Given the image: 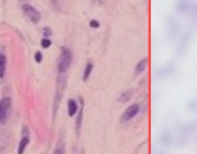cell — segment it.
Here are the masks:
<instances>
[{"label":"cell","instance_id":"obj_1","mask_svg":"<svg viewBox=\"0 0 197 154\" xmlns=\"http://www.w3.org/2000/svg\"><path fill=\"white\" fill-rule=\"evenodd\" d=\"M72 60L71 51L66 48H62L58 63V70L59 73H65L70 68Z\"/></svg>","mask_w":197,"mask_h":154},{"label":"cell","instance_id":"obj_2","mask_svg":"<svg viewBox=\"0 0 197 154\" xmlns=\"http://www.w3.org/2000/svg\"><path fill=\"white\" fill-rule=\"evenodd\" d=\"M22 11L33 23H38L41 20V13L32 5L25 3L22 6Z\"/></svg>","mask_w":197,"mask_h":154},{"label":"cell","instance_id":"obj_3","mask_svg":"<svg viewBox=\"0 0 197 154\" xmlns=\"http://www.w3.org/2000/svg\"><path fill=\"white\" fill-rule=\"evenodd\" d=\"M11 104L12 101L9 97L3 98L0 101V124L2 125H4L7 121Z\"/></svg>","mask_w":197,"mask_h":154},{"label":"cell","instance_id":"obj_4","mask_svg":"<svg viewBox=\"0 0 197 154\" xmlns=\"http://www.w3.org/2000/svg\"><path fill=\"white\" fill-rule=\"evenodd\" d=\"M140 107L138 104H133L125 110L121 116V122H128L137 115Z\"/></svg>","mask_w":197,"mask_h":154},{"label":"cell","instance_id":"obj_5","mask_svg":"<svg viewBox=\"0 0 197 154\" xmlns=\"http://www.w3.org/2000/svg\"><path fill=\"white\" fill-rule=\"evenodd\" d=\"M148 65H149V59L144 58L141 59L137 63L136 67H135V73L139 75L144 72L146 69L147 68V67H148Z\"/></svg>","mask_w":197,"mask_h":154},{"label":"cell","instance_id":"obj_6","mask_svg":"<svg viewBox=\"0 0 197 154\" xmlns=\"http://www.w3.org/2000/svg\"><path fill=\"white\" fill-rule=\"evenodd\" d=\"M78 104L74 100H68V113L70 116H73L78 110Z\"/></svg>","mask_w":197,"mask_h":154},{"label":"cell","instance_id":"obj_7","mask_svg":"<svg viewBox=\"0 0 197 154\" xmlns=\"http://www.w3.org/2000/svg\"><path fill=\"white\" fill-rule=\"evenodd\" d=\"M29 143V137H23L20 140L19 147H18L17 154H23L25 152V149Z\"/></svg>","mask_w":197,"mask_h":154},{"label":"cell","instance_id":"obj_8","mask_svg":"<svg viewBox=\"0 0 197 154\" xmlns=\"http://www.w3.org/2000/svg\"><path fill=\"white\" fill-rule=\"evenodd\" d=\"M6 68V57L4 54L0 53V78H3Z\"/></svg>","mask_w":197,"mask_h":154},{"label":"cell","instance_id":"obj_9","mask_svg":"<svg viewBox=\"0 0 197 154\" xmlns=\"http://www.w3.org/2000/svg\"><path fill=\"white\" fill-rule=\"evenodd\" d=\"M189 0H179L177 3V9L180 12H185L189 9Z\"/></svg>","mask_w":197,"mask_h":154},{"label":"cell","instance_id":"obj_10","mask_svg":"<svg viewBox=\"0 0 197 154\" xmlns=\"http://www.w3.org/2000/svg\"><path fill=\"white\" fill-rule=\"evenodd\" d=\"M93 69V64L92 63H88L86 64L85 67V69H84V72H83V80L84 81H86L89 77L90 76L91 73H92V71Z\"/></svg>","mask_w":197,"mask_h":154},{"label":"cell","instance_id":"obj_11","mask_svg":"<svg viewBox=\"0 0 197 154\" xmlns=\"http://www.w3.org/2000/svg\"><path fill=\"white\" fill-rule=\"evenodd\" d=\"M132 96H133V92L131 90H127V91L124 92L123 93L120 95L119 98V101L120 103H127L129 100H130Z\"/></svg>","mask_w":197,"mask_h":154},{"label":"cell","instance_id":"obj_12","mask_svg":"<svg viewBox=\"0 0 197 154\" xmlns=\"http://www.w3.org/2000/svg\"><path fill=\"white\" fill-rule=\"evenodd\" d=\"M51 45H52V41L49 39L44 38L41 40V46L44 49H47L49 47H50Z\"/></svg>","mask_w":197,"mask_h":154},{"label":"cell","instance_id":"obj_13","mask_svg":"<svg viewBox=\"0 0 197 154\" xmlns=\"http://www.w3.org/2000/svg\"><path fill=\"white\" fill-rule=\"evenodd\" d=\"M82 116H83V109H81V110L79 111V116H78V118H77V121H76V127H77L78 130L81 128Z\"/></svg>","mask_w":197,"mask_h":154},{"label":"cell","instance_id":"obj_14","mask_svg":"<svg viewBox=\"0 0 197 154\" xmlns=\"http://www.w3.org/2000/svg\"><path fill=\"white\" fill-rule=\"evenodd\" d=\"M89 26L93 29H97L100 26V23L97 20H92L89 22Z\"/></svg>","mask_w":197,"mask_h":154},{"label":"cell","instance_id":"obj_15","mask_svg":"<svg viewBox=\"0 0 197 154\" xmlns=\"http://www.w3.org/2000/svg\"><path fill=\"white\" fill-rule=\"evenodd\" d=\"M43 54H42V53L41 52H39V51H38V52H36L35 54V56H34V59H35V60L36 63H39L42 62V60H43Z\"/></svg>","mask_w":197,"mask_h":154},{"label":"cell","instance_id":"obj_16","mask_svg":"<svg viewBox=\"0 0 197 154\" xmlns=\"http://www.w3.org/2000/svg\"><path fill=\"white\" fill-rule=\"evenodd\" d=\"M43 33L44 36H46V37H49L52 34V29L49 27H45L43 30Z\"/></svg>","mask_w":197,"mask_h":154},{"label":"cell","instance_id":"obj_17","mask_svg":"<svg viewBox=\"0 0 197 154\" xmlns=\"http://www.w3.org/2000/svg\"><path fill=\"white\" fill-rule=\"evenodd\" d=\"M53 154H65V153H64V150L62 147H58L55 150Z\"/></svg>","mask_w":197,"mask_h":154}]
</instances>
